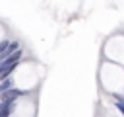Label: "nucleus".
Listing matches in <instances>:
<instances>
[{
	"label": "nucleus",
	"instance_id": "f257e3e1",
	"mask_svg": "<svg viewBox=\"0 0 124 117\" xmlns=\"http://www.w3.org/2000/svg\"><path fill=\"white\" fill-rule=\"evenodd\" d=\"M21 57H23V51H21V49H17L16 53H12L8 58H4V60L0 62V80H4V78H8V76H12V74L16 72V68L19 66Z\"/></svg>",
	"mask_w": 124,
	"mask_h": 117
},
{
	"label": "nucleus",
	"instance_id": "f03ea898",
	"mask_svg": "<svg viewBox=\"0 0 124 117\" xmlns=\"http://www.w3.org/2000/svg\"><path fill=\"white\" fill-rule=\"evenodd\" d=\"M31 92L29 90H19V88H10V90H6V92H2L0 94V101H6V103H16L19 98H25V96H29Z\"/></svg>",
	"mask_w": 124,
	"mask_h": 117
},
{
	"label": "nucleus",
	"instance_id": "7ed1b4c3",
	"mask_svg": "<svg viewBox=\"0 0 124 117\" xmlns=\"http://www.w3.org/2000/svg\"><path fill=\"white\" fill-rule=\"evenodd\" d=\"M14 109H16V103H6V101H0V117L14 115Z\"/></svg>",
	"mask_w": 124,
	"mask_h": 117
},
{
	"label": "nucleus",
	"instance_id": "20e7f679",
	"mask_svg": "<svg viewBox=\"0 0 124 117\" xmlns=\"http://www.w3.org/2000/svg\"><path fill=\"white\" fill-rule=\"evenodd\" d=\"M110 96H112V103L116 105V109L124 117V96H118V94H110Z\"/></svg>",
	"mask_w": 124,
	"mask_h": 117
},
{
	"label": "nucleus",
	"instance_id": "39448f33",
	"mask_svg": "<svg viewBox=\"0 0 124 117\" xmlns=\"http://www.w3.org/2000/svg\"><path fill=\"white\" fill-rule=\"evenodd\" d=\"M10 88H14V78H12V76H8V78L0 80V94H2V92H6V90H10Z\"/></svg>",
	"mask_w": 124,
	"mask_h": 117
},
{
	"label": "nucleus",
	"instance_id": "423d86ee",
	"mask_svg": "<svg viewBox=\"0 0 124 117\" xmlns=\"http://www.w3.org/2000/svg\"><path fill=\"white\" fill-rule=\"evenodd\" d=\"M8 45H10V39H2V41H0V53H2Z\"/></svg>",
	"mask_w": 124,
	"mask_h": 117
},
{
	"label": "nucleus",
	"instance_id": "0eeeda50",
	"mask_svg": "<svg viewBox=\"0 0 124 117\" xmlns=\"http://www.w3.org/2000/svg\"><path fill=\"white\" fill-rule=\"evenodd\" d=\"M8 117H14V115H8Z\"/></svg>",
	"mask_w": 124,
	"mask_h": 117
}]
</instances>
